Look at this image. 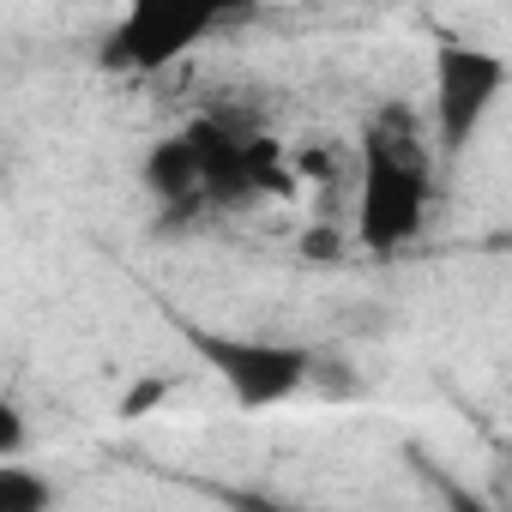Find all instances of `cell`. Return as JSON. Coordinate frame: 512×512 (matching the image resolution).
<instances>
[{"label": "cell", "instance_id": "6da1fadb", "mask_svg": "<svg viewBox=\"0 0 512 512\" xmlns=\"http://www.w3.org/2000/svg\"><path fill=\"white\" fill-rule=\"evenodd\" d=\"M434 145L410 103H380L356 133V235L368 253H404L428 229Z\"/></svg>", "mask_w": 512, "mask_h": 512}, {"label": "cell", "instance_id": "7a4b0ae2", "mask_svg": "<svg viewBox=\"0 0 512 512\" xmlns=\"http://www.w3.org/2000/svg\"><path fill=\"white\" fill-rule=\"evenodd\" d=\"M175 338L199 356V368L241 404V410H272L290 404L314 386L320 362L308 344H284V338H247V332H217V326H193V320H169Z\"/></svg>", "mask_w": 512, "mask_h": 512}, {"label": "cell", "instance_id": "3957f363", "mask_svg": "<svg viewBox=\"0 0 512 512\" xmlns=\"http://www.w3.org/2000/svg\"><path fill=\"white\" fill-rule=\"evenodd\" d=\"M260 0H127L121 25L103 43V67L115 73H163L217 37L229 19H247Z\"/></svg>", "mask_w": 512, "mask_h": 512}, {"label": "cell", "instance_id": "277c9868", "mask_svg": "<svg viewBox=\"0 0 512 512\" xmlns=\"http://www.w3.org/2000/svg\"><path fill=\"white\" fill-rule=\"evenodd\" d=\"M512 85V67L494 55V49H476V43H458V37H440L434 43V97H428V133H434V151L452 163L470 151V139L482 133V121L494 115V103L506 97Z\"/></svg>", "mask_w": 512, "mask_h": 512}, {"label": "cell", "instance_id": "5b68a950", "mask_svg": "<svg viewBox=\"0 0 512 512\" xmlns=\"http://www.w3.org/2000/svg\"><path fill=\"white\" fill-rule=\"evenodd\" d=\"M139 181H145V193L157 199V217H163V223H181V217L211 211V199H205V169H199V145H193L187 127H181V133H163V139L145 151Z\"/></svg>", "mask_w": 512, "mask_h": 512}, {"label": "cell", "instance_id": "8992f818", "mask_svg": "<svg viewBox=\"0 0 512 512\" xmlns=\"http://www.w3.org/2000/svg\"><path fill=\"white\" fill-rule=\"evenodd\" d=\"M55 506V482L37 476L19 458H0V512H49Z\"/></svg>", "mask_w": 512, "mask_h": 512}, {"label": "cell", "instance_id": "52a82bcc", "mask_svg": "<svg viewBox=\"0 0 512 512\" xmlns=\"http://www.w3.org/2000/svg\"><path fill=\"white\" fill-rule=\"evenodd\" d=\"M302 253H308V260H344V235H338V223H314V229L302 235Z\"/></svg>", "mask_w": 512, "mask_h": 512}, {"label": "cell", "instance_id": "ba28073f", "mask_svg": "<svg viewBox=\"0 0 512 512\" xmlns=\"http://www.w3.org/2000/svg\"><path fill=\"white\" fill-rule=\"evenodd\" d=\"M163 398H169V380H139V386H133V392L121 398V416L133 422V416H145V410H157Z\"/></svg>", "mask_w": 512, "mask_h": 512}, {"label": "cell", "instance_id": "9c48e42d", "mask_svg": "<svg viewBox=\"0 0 512 512\" xmlns=\"http://www.w3.org/2000/svg\"><path fill=\"white\" fill-rule=\"evenodd\" d=\"M25 452V416L19 404H0V458H19Z\"/></svg>", "mask_w": 512, "mask_h": 512}]
</instances>
